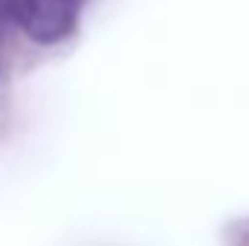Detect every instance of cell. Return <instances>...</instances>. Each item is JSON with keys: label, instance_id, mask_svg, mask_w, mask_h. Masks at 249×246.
I'll use <instances>...</instances> for the list:
<instances>
[{"label": "cell", "instance_id": "2", "mask_svg": "<svg viewBox=\"0 0 249 246\" xmlns=\"http://www.w3.org/2000/svg\"><path fill=\"white\" fill-rule=\"evenodd\" d=\"M12 23V9H9V0H0V35H3V29Z\"/></svg>", "mask_w": 249, "mask_h": 246}, {"label": "cell", "instance_id": "1", "mask_svg": "<svg viewBox=\"0 0 249 246\" xmlns=\"http://www.w3.org/2000/svg\"><path fill=\"white\" fill-rule=\"evenodd\" d=\"M81 0H9L12 23L35 44H58L75 29Z\"/></svg>", "mask_w": 249, "mask_h": 246}]
</instances>
